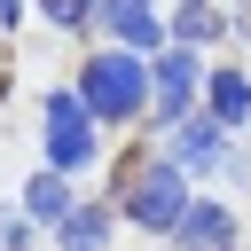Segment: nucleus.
<instances>
[{
	"label": "nucleus",
	"mask_w": 251,
	"mask_h": 251,
	"mask_svg": "<svg viewBox=\"0 0 251 251\" xmlns=\"http://www.w3.org/2000/svg\"><path fill=\"white\" fill-rule=\"evenodd\" d=\"M78 94H86L94 126H126V118H141V110L157 102V78H149L141 47H110V55H94V63L78 71Z\"/></svg>",
	"instance_id": "f257e3e1"
},
{
	"label": "nucleus",
	"mask_w": 251,
	"mask_h": 251,
	"mask_svg": "<svg viewBox=\"0 0 251 251\" xmlns=\"http://www.w3.org/2000/svg\"><path fill=\"white\" fill-rule=\"evenodd\" d=\"M118 188H126V220H133V227L173 235L180 212H188V173L165 165V157H126V165H118Z\"/></svg>",
	"instance_id": "f03ea898"
},
{
	"label": "nucleus",
	"mask_w": 251,
	"mask_h": 251,
	"mask_svg": "<svg viewBox=\"0 0 251 251\" xmlns=\"http://www.w3.org/2000/svg\"><path fill=\"white\" fill-rule=\"evenodd\" d=\"M86 157H94V110H86V94H55L47 102V165L78 173Z\"/></svg>",
	"instance_id": "7ed1b4c3"
},
{
	"label": "nucleus",
	"mask_w": 251,
	"mask_h": 251,
	"mask_svg": "<svg viewBox=\"0 0 251 251\" xmlns=\"http://www.w3.org/2000/svg\"><path fill=\"white\" fill-rule=\"evenodd\" d=\"M149 78H157V126H180L188 118V102H196V86H204V63H196V47H165V63H149Z\"/></svg>",
	"instance_id": "20e7f679"
},
{
	"label": "nucleus",
	"mask_w": 251,
	"mask_h": 251,
	"mask_svg": "<svg viewBox=\"0 0 251 251\" xmlns=\"http://www.w3.org/2000/svg\"><path fill=\"white\" fill-rule=\"evenodd\" d=\"M220 141H227V118H212V110H204V118H180V126H173V165H180V173H204V165L227 157Z\"/></svg>",
	"instance_id": "39448f33"
},
{
	"label": "nucleus",
	"mask_w": 251,
	"mask_h": 251,
	"mask_svg": "<svg viewBox=\"0 0 251 251\" xmlns=\"http://www.w3.org/2000/svg\"><path fill=\"white\" fill-rule=\"evenodd\" d=\"M180 251H235V212L227 204H188L180 227H173Z\"/></svg>",
	"instance_id": "423d86ee"
},
{
	"label": "nucleus",
	"mask_w": 251,
	"mask_h": 251,
	"mask_svg": "<svg viewBox=\"0 0 251 251\" xmlns=\"http://www.w3.org/2000/svg\"><path fill=\"white\" fill-rule=\"evenodd\" d=\"M63 251H110V204H71V220H55Z\"/></svg>",
	"instance_id": "0eeeda50"
},
{
	"label": "nucleus",
	"mask_w": 251,
	"mask_h": 251,
	"mask_svg": "<svg viewBox=\"0 0 251 251\" xmlns=\"http://www.w3.org/2000/svg\"><path fill=\"white\" fill-rule=\"evenodd\" d=\"M102 24H110L118 47H157V16H149V0H102Z\"/></svg>",
	"instance_id": "6e6552de"
},
{
	"label": "nucleus",
	"mask_w": 251,
	"mask_h": 251,
	"mask_svg": "<svg viewBox=\"0 0 251 251\" xmlns=\"http://www.w3.org/2000/svg\"><path fill=\"white\" fill-rule=\"evenodd\" d=\"M24 220H71V188H63L55 165H47L39 180H24Z\"/></svg>",
	"instance_id": "1a4fd4ad"
},
{
	"label": "nucleus",
	"mask_w": 251,
	"mask_h": 251,
	"mask_svg": "<svg viewBox=\"0 0 251 251\" xmlns=\"http://www.w3.org/2000/svg\"><path fill=\"white\" fill-rule=\"evenodd\" d=\"M212 118H227V126L251 118V78L243 71H212Z\"/></svg>",
	"instance_id": "9d476101"
},
{
	"label": "nucleus",
	"mask_w": 251,
	"mask_h": 251,
	"mask_svg": "<svg viewBox=\"0 0 251 251\" xmlns=\"http://www.w3.org/2000/svg\"><path fill=\"white\" fill-rule=\"evenodd\" d=\"M173 39H180V47H204V39H220V8H212V0H180V16H173Z\"/></svg>",
	"instance_id": "9b49d317"
},
{
	"label": "nucleus",
	"mask_w": 251,
	"mask_h": 251,
	"mask_svg": "<svg viewBox=\"0 0 251 251\" xmlns=\"http://www.w3.org/2000/svg\"><path fill=\"white\" fill-rule=\"evenodd\" d=\"M39 16L71 31V24H94V16H102V0H39Z\"/></svg>",
	"instance_id": "f8f14e48"
},
{
	"label": "nucleus",
	"mask_w": 251,
	"mask_h": 251,
	"mask_svg": "<svg viewBox=\"0 0 251 251\" xmlns=\"http://www.w3.org/2000/svg\"><path fill=\"white\" fill-rule=\"evenodd\" d=\"M0 251H24V220H0Z\"/></svg>",
	"instance_id": "ddd939ff"
},
{
	"label": "nucleus",
	"mask_w": 251,
	"mask_h": 251,
	"mask_svg": "<svg viewBox=\"0 0 251 251\" xmlns=\"http://www.w3.org/2000/svg\"><path fill=\"white\" fill-rule=\"evenodd\" d=\"M235 31H243V39H251V0H243V8H235Z\"/></svg>",
	"instance_id": "4468645a"
},
{
	"label": "nucleus",
	"mask_w": 251,
	"mask_h": 251,
	"mask_svg": "<svg viewBox=\"0 0 251 251\" xmlns=\"http://www.w3.org/2000/svg\"><path fill=\"white\" fill-rule=\"evenodd\" d=\"M16 8H24V0H0V16H16Z\"/></svg>",
	"instance_id": "2eb2a0df"
}]
</instances>
